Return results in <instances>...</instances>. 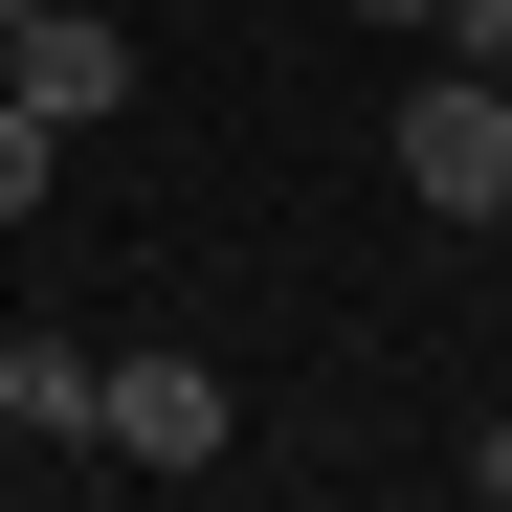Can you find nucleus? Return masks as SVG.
<instances>
[{
	"label": "nucleus",
	"instance_id": "4",
	"mask_svg": "<svg viewBox=\"0 0 512 512\" xmlns=\"http://www.w3.org/2000/svg\"><path fill=\"white\" fill-rule=\"evenodd\" d=\"M90 401H112L90 334H0V423H23V446H90Z\"/></svg>",
	"mask_w": 512,
	"mask_h": 512
},
{
	"label": "nucleus",
	"instance_id": "3",
	"mask_svg": "<svg viewBox=\"0 0 512 512\" xmlns=\"http://www.w3.org/2000/svg\"><path fill=\"white\" fill-rule=\"evenodd\" d=\"M0 90H23L45 134H112V112H134V23H90V0H23V45H0Z\"/></svg>",
	"mask_w": 512,
	"mask_h": 512
},
{
	"label": "nucleus",
	"instance_id": "1",
	"mask_svg": "<svg viewBox=\"0 0 512 512\" xmlns=\"http://www.w3.org/2000/svg\"><path fill=\"white\" fill-rule=\"evenodd\" d=\"M401 201L423 223H512V90L490 67H423L401 90Z\"/></svg>",
	"mask_w": 512,
	"mask_h": 512
},
{
	"label": "nucleus",
	"instance_id": "2",
	"mask_svg": "<svg viewBox=\"0 0 512 512\" xmlns=\"http://www.w3.org/2000/svg\"><path fill=\"white\" fill-rule=\"evenodd\" d=\"M223 423H245V401H223V357H112L90 446H112V468H156V490H201V468H223Z\"/></svg>",
	"mask_w": 512,
	"mask_h": 512
},
{
	"label": "nucleus",
	"instance_id": "6",
	"mask_svg": "<svg viewBox=\"0 0 512 512\" xmlns=\"http://www.w3.org/2000/svg\"><path fill=\"white\" fill-rule=\"evenodd\" d=\"M468 490H490V512H512V423H468Z\"/></svg>",
	"mask_w": 512,
	"mask_h": 512
},
{
	"label": "nucleus",
	"instance_id": "9",
	"mask_svg": "<svg viewBox=\"0 0 512 512\" xmlns=\"http://www.w3.org/2000/svg\"><path fill=\"white\" fill-rule=\"evenodd\" d=\"M490 90H512V67H490Z\"/></svg>",
	"mask_w": 512,
	"mask_h": 512
},
{
	"label": "nucleus",
	"instance_id": "7",
	"mask_svg": "<svg viewBox=\"0 0 512 512\" xmlns=\"http://www.w3.org/2000/svg\"><path fill=\"white\" fill-rule=\"evenodd\" d=\"M357 23H401V45H423V23H446V0H357Z\"/></svg>",
	"mask_w": 512,
	"mask_h": 512
},
{
	"label": "nucleus",
	"instance_id": "8",
	"mask_svg": "<svg viewBox=\"0 0 512 512\" xmlns=\"http://www.w3.org/2000/svg\"><path fill=\"white\" fill-rule=\"evenodd\" d=\"M0 45H23V0H0Z\"/></svg>",
	"mask_w": 512,
	"mask_h": 512
},
{
	"label": "nucleus",
	"instance_id": "10",
	"mask_svg": "<svg viewBox=\"0 0 512 512\" xmlns=\"http://www.w3.org/2000/svg\"><path fill=\"white\" fill-rule=\"evenodd\" d=\"M490 245H512V223H490Z\"/></svg>",
	"mask_w": 512,
	"mask_h": 512
},
{
	"label": "nucleus",
	"instance_id": "5",
	"mask_svg": "<svg viewBox=\"0 0 512 512\" xmlns=\"http://www.w3.org/2000/svg\"><path fill=\"white\" fill-rule=\"evenodd\" d=\"M45 156H67V134H45L23 90H0V223H45Z\"/></svg>",
	"mask_w": 512,
	"mask_h": 512
}]
</instances>
